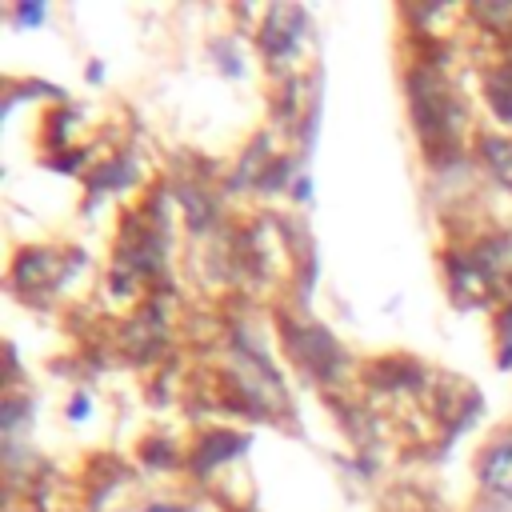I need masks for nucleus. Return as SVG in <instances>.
Instances as JSON below:
<instances>
[{"label":"nucleus","instance_id":"f257e3e1","mask_svg":"<svg viewBox=\"0 0 512 512\" xmlns=\"http://www.w3.org/2000/svg\"><path fill=\"white\" fill-rule=\"evenodd\" d=\"M40 20H44V8H40V4H32V8L24 4V8H20V24H40Z\"/></svg>","mask_w":512,"mask_h":512},{"label":"nucleus","instance_id":"f03ea898","mask_svg":"<svg viewBox=\"0 0 512 512\" xmlns=\"http://www.w3.org/2000/svg\"><path fill=\"white\" fill-rule=\"evenodd\" d=\"M84 412H88V396H76V400L68 404V416H72V420H80Z\"/></svg>","mask_w":512,"mask_h":512}]
</instances>
